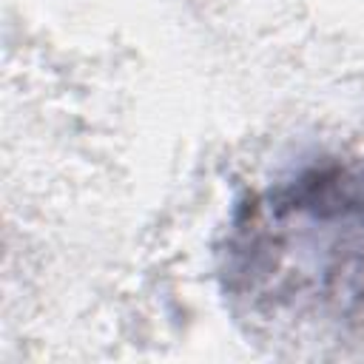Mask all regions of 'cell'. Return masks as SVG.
Wrapping results in <instances>:
<instances>
[{"label": "cell", "mask_w": 364, "mask_h": 364, "mask_svg": "<svg viewBox=\"0 0 364 364\" xmlns=\"http://www.w3.org/2000/svg\"><path fill=\"white\" fill-rule=\"evenodd\" d=\"M228 284L264 304H327L364 273V159L253 196L228 239Z\"/></svg>", "instance_id": "cell-1"}]
</instances>
